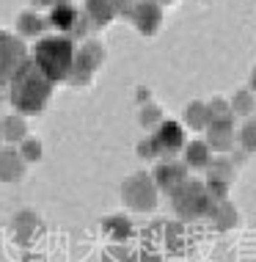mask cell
Segmentation results:
<instances>
[{"mask_svg":"<svg viewBox=\"0 0 256 262\" xmlns=\"http://www.w3.org/2000/svg\"><path fill=\"white\" fill-rule=\"evenodd\" d=\"M207 108H210V122H212V119H234L229 102H223V100H212Z\"/></svg>","mask_w":256,"mask_h":262,"instance_id":"obj_26","label":"cell"},{"mask_svg":"<svg viewBox=\"0 0 256 262\" xmlns=\"http://www.w3.org/2000/svg\"><path fill=\"white\" fill-rule=\"evenodd\" d=\"M25 262H39V259H25Z\"/></svg>","mask_w":256,"mask_h":262,"instance_id":"obj_33","label":"cell"},{"mask_svg":"<svg viewBox=\"0 0 256 262\" xmlns=\"http://www.w3.org/2000/svg\"><path fill=\"white\" fill-rule=\"evenodd\" d=\"M17 28L25 33V36H39L41 31H44V19L36 17L33 11H25V14H19V19H17Z\"/></svg>","mask_w":256,"mask_h":262,"instance_id":"obj_21","label":"cell"},{"mask_svg":"<svg viewBox=\"0 0 256 262\" xmlns=\"http://www.w3.org/2000/svg\"><path fill=\"white\" fill-rule=\"evenodd\" d=\"M207 180H218V182H229L234 180V163L229 158H212L207 163Z\"/></svg>","mask_w":256,"mask_h":262,"instance_id":"obj_17","label":"cell"},{"mask_svg":"<svg viewBox=\"0 0 256 262\" xmlns=\"http://www.w3.org/2000/svg\"><path fill=\"white\" fill-rule=\"evenodd\" d=\"M212 221H215V226H218V232H229V229H234L237 226V221H240V215H237V207L229 202V199H220V202H215V210H212Z\"/></svg>","mask_w":256,"mask_h":262,"instance_id":"obj_13","label":"cell"},{"mask_svg":"<svg viewBox=\"0 0 256 262\" xmlns=\"http://www.w3.org/2000/svg\"><path fill=\"white\" fill-rule=\"evenodd\" d=\"M102 229H105V235H108L113 243H124V240H130L135 235V226H132V221L127 215H110V218H105Z\"/></svg>","mask_w":256,"mask_h":262,"instance_id":"obj_12","label":"cell"},{"mask_svg":"<svg viewBox=\"0 0 256 262\" xmlns=\"http://www.w3.org/2000/svg\"><path fill=\"white\" fill-rule=\"evenodd\" d=\"M36 229H39V215H36V212H31V210L17 212V218H14V232H17L19 240H25V243H28Z\"/></svg>","mask_w":256,"mask_h":262,"instance_id":"obj_19","label":"cell"},{"mask_svg":"<svg viewBox=\"0 0 256 262\" xmlns=\"http://www.w3.org/2000/svg\"><path fill=\"white\" fill-rule=\"evenodd\" d=\"M33 63L50 83L66 80L75 63V45L66 36H47L39 39V45L33 47Z\"/></svg>","mask_w":256,"mask_h":262,"instance_id":"obj_2","label":"cell"},{"mask_svg":"<svg viewBox=\"0 0 256 262\" xmlns=\"http://www.w3.org/2000/svg\"><path fill=\"white\" fill-rule=\"evenodd\" d=\"M204 190L210 193V199H229V182H218V180H207L204 182Z\"/></svg>","mask_w":256,"mask_h":262,"instance_id":"obj_25","label":"cell"},{"mask_svg":"<svg viewBox=\"0 0 256 262\" xmlns=\"http://www.w3.org/2000/svg\"><path fill=\"white\" fill-rule=\"evenodd\" d=\"M19 144H22V146H19V155H22V158H25V163H36V160H41V144H39V141L36 138H22V141H19Z\"/></svg>","mask_w":256,"mask_h":262,"instance_id":"obj_23","label":"cell"},{"mask_svg":"<svg viewBox=\"0 0 256 262\" xmlns=\"http://www.w3.org/2000/svg\"><path fill=\"white\" fill-rule=\"evenodd\" d=\"M210 160H212V149L207 146V141H190L184 146V166L188 168H207Z\"/></svg>","mask_w":256,"mask_h":262,"instance_id":"obj_15","label":"cell"},{"mask_svg":"<svg viewBox=\"0 0 256 262\" xmlns=\"http://www.w3.org/2000/svg\"><path fill=\"white\" fill-rule=\"evenodd\" d=\"M102 262H122V259H116V257H110V254H108V257H105Z\"/></svg>","mask_w":256,"mask_h":262,"instance_id":"obj_31","label":"cell"},{"mask_svg":"<svg viewBox=\"0 0 256 262\" xmlns=\"http://www.w3.org/2000/svg\"><path fill=\"white\" fill-rule=\"evenodd\" d=\"M25 174V158L17 149H0V182H19Z\"/></svg>","mask_w":256,"mask_h":262,"instance_id":"obj_11","label":"cell"},{"mask_svg":"<svg viewBox=\"0 0 256 262\" xmlns=\"http://www.w3.org/2000/svg\"><path fill=\"white\" fill-rule=\"evenodd\" d=\"M162 122V108L160 105H144L141 108V124L144 127H157Z\"/></svg>","mask_w":256,"mask_h":262,"instance_id":"obj_24","label":"cell"},{"mask_svg":"<svg viewBox=\"0 0 256 262\" xmlns=\"http://www.w3.org/2000/svg\"><path fill=\"white\" fill-rule=\"evenodd\" d=\"M138 155H141V158H154V155H152V146H149V141H141V144H138Z\"/></svg>","mask_w":256,"mask_h":262,"instance_id":"obj_29","label":"cell"},{"mask_svg":"<svg viewBox=\"0 0 256 262\" xmlns=\"http://www.w3.org/2000/svg\"><path fill=\"white\" fill-rule=\"evenodd\" d=\"M25 58H28V53H25L22 41L17 36H11V33L0 31V86L11 83V77L19 72Z\"/></svg>","mask_w":256,"mask_h":262,"instance_id":"obj_6","label":"cell"},{"mask_svg":"<svg viewBox=\"0 0 256 262\" xmlns=\"http://www.w3.org/2000/svg\"><path fill=\"white\" fill-rule=\"evenodd\" d=\"M138 262H162V257H160V254H154V251H144L138 257Z\"/></svg>","mask_w":256,"mask_h":262,"instance_id":"obj_28","label":"cell"},{"mask_svg":"<svg viewBox=\"0 0 256 262\" xmlns=\"http://www.w3.org/2000/svg\"><path fill=\"white\" fill-rule=\"evenodd\" d=\"M39 6H50V9H53V6H58V3H66V0H36Z\"/></svg>","mask_w":256,"mask_h":262,"instance_id":"obj_30","label":"cell"},{"mask_svg":"<svg viewBox=\"0 0 256 262\" xmlns=\"http://www.w3.org/2000/svg\"><path fill=\"white\" fill-rule=\"evenodd\" d=\"M184 122L193 127V130H207V124H210L207 102H190L188 111H184Z\"/></svg>","mask_w":256,"mask_h":262,"instance_id":"obj_20","label":"cell"},{"mask_svg":"<svg viewBox=\"0 0 256 262\" xmlns=\"http://www.w3.org/2000/svg\"><path fill=\"white\" fill-rule=\"evenodd\" d=\"M105 50L99 47V41H88L83 45L80 50L75 53V63H72V72H69L66 80H72L75 86H83L85 80H91V75L97 72V67L102 63Z\"/></svg>","mask_w":256,"mask_h":262,"instance_id":"obj_7","label":"cell"},{"mask_svg":"<svg viewBox=\"0 0 256 262\" xmlns=\"http://www.w3.org/2000/svg\"><path fill=\"white\" fill-rule=\"evenodd\" d=\"M77 9L75 6H69V3H58V6H53L50 9V17H47V23L53 25V28H58V31H72L75 28V23H77Z\"/></svg>","mask_w":256,"mask_h":262,"instance_id":"obj_14","label":"cell"},{"mask_svg":"<svg viewBox=\"0 0 256 262\" xmlns=\"http://www.w3.org/2000/svg\"><path fill=\"white\" fill-rule=\"evenodd\" d=\"M149 146H152V155L154 158H174L176 152L184 146V130L179 127V122H160L154 127V133L146 138Z\"/></svg>","mask_w":256,"mask_h":262,"instance_id":"obj_5","label":"cell"},{"mask_svg":"<svg viewBox=\"0 0 256 262\" xmlns=\"http://www.w3.org/2000/svg\"><path fill=\"white\" fill-rule=\"evenodd\" d=\"M157 3H174V0H157Z\"/></svg>","mask_w":256,"mask_h":262,"instance_id":"obj_32","label":"cell"},{"mask_svg":"<svg viewBox=\"0 0 256 262\" xmlns=\"http://www.w3.org/2000/svg\"><path fill=\"white\" fill-rule=\"evenodd\" d=\"M152 180H154V185H157V190H166V193H171L179 182L188 180V166L179 160H174V158H166L162 163H157L154 166V171H152Z\"/></svg>","mask_w":256,"mask_h":262,"instance_id":"obj_9","label":"cell"},{"mask_svg":"<svg viewBox=\"0 0 256 262\" xmlns=\"http://www.w3.org/2000/svg\"><path fill=\"white\" fill-rule=\"evenodd\" d=\"M28 133L25 127V119L22 116H3V122H0V136L6 141H11V144H17V141H22Z\"/></svg>","mask_w":256,"mask_h":262,"instance_id":"obj_18","label":"cell"},{"mask_svg":"<svg viewBox=\"0 0 256 262\" xmlns=\"http://www.w3.org/2000/svg\"><path fill=\"white\" fill-rule=\"evenodd\" d=\"M229 108H231V113H240V116H251L253 113V94L251 91H240Z\"/></svg>","mask_w":256,"mask_h":262,"instance_id":"obj_22","label":"cell"},{"mask_svg":"<svg viewBox=\"0 0 256 262\" xmlns=\"http://www.w3.org/2000/svg\"><path fill=\"white\" fill-rule=\"evenodd\" d=\"M122 199L135 212H152L157 207V185H154L152 174L146 171L130 174L122 185Z\"/></svg>","mask_w":256,"mask_h":262,"instance_id":"obj_4","label":"cell"},{"mask_svg":"<svg viewBox=\"0 0 256 262\" xmlns=\"http://www.w3.org/2000/svg\"><path fill=\"white\" fill-rule=\"evenodd\" d=\"M130 19L144 36H154V33L160 31V23H162V9L154 0H141V3H135V9L130 11Z\"/></svg>","mask_w":256,"mask_h":262,"instance_id":"obj_8","label":"cell"},{"mask_svg":"<svg viewBox=\"0 0 256 262\" xmlns=\"http://www.w3.org/2000/svg\"><path fill=\"white\" fill-rule=\"evenodd\" d=\"M207 146L215 152H229L234 146V124L231 119H212L207 124Z\"/></svg>","mask_w":256,"mask_h":262,"instance_id":"obj_10","label":"cell"},{"mask_svg":"<svg viewBox=\"0 0 256 262\" xmlns=\"http://www.w3.org/2000/svg\"><path fill=\"white\" fill-rule=\"evenodd\" d=\"M50 97H53V83L39 72L31 58H25L19 72L11 77V105L28 116H33V113H41Z\"/></svg>","mask_w":256,"mask_h":262,"instance_id":"obj_1","label":"cell"},{"mask_svg":"<svg viewBox=\"0 0 256 262\" xmlns=\"http://www.w3.org/2000/svg\"><path fill=\"white\" fill-rule=\"evenodd\" d=\"M253 133H256V127H253L251 119H248V124L243 127V133H240V141H243V149H245V155H253V149H256Z\"/></svg>","mask_w":256,"mask_h":262,"instance_id":"obj_27","label":"cell"},{"mask_svg":"<svg viewBox=\"0 0 256 262\" xmlns=\"http://www.w3.org/2000/svg\"><path fill=\"white\" fill-rule=\"evenodd\" d=\"M171 207L182 221H196V218H210L215 210V199L204 190V182L198 180H184L171 190Z\"/></svg>","mask_w":256,"mask_h":262,"instance_id":"obj_3","label":"cell"},{"mask_svg":"<svg viewBox=\"0 0 256 262\" xmlns=\"http://www.w3.org/2000/svg\"><path fill=\"white\" fill-rule=\"evenodd\" d=\"M85 11H88L91 23L105 25V23H110V19L116 17L119 0H88V3H85Z\"/></svg>","mask_w":256,"mask_h":262,"instance_id":"obj_16","label":"cell"}]
</instances>
